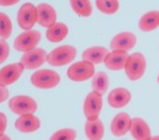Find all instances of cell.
Masks as SVG:
<instances>
[{
    "label": "cell",
    "mask_w": 159,
    "mask_h": 140,
    "mask_svg": "<svg viewBox=\"0 0 159 140\" xmlns=\"http://www.w3.org/2000/svg\"><path fill=\"white\" fill-rule=\"evenodd\" d=\"M68 32H69V29L66 23L57 22L48 28L46 36L50 43L57 44L65 40L68 35Z\"/></svg>",
    "instance_id": "44dd1931"
},
{
    "label": "cell",
    "mask_w": 159,
    "mask_h": 140,
    "mask_svg": "<svg viewBox=\"0 0 159 140\" xmlns=\"http://www.w3.org/2000/svg\"><path fill=\"white\" fill-rule=\"evenodd\" d=\"M85 134L88 140H102L105 136L104 123L99 118L95 120H86Z\"/></svg>",
    "instance_id": "d6986e66"
},
{
    "label": "cell",
    "mask_w": 159,
    "mask_h": 140,
    "mask_svg": "<svg viewBox=\"0 0 159 140\" xmlns=\"http://www.w3.org/2000/svg\"><path fill=\"white\" fill-rule=\"evenodd\" d=\"M37 23L41 26L48 28L57 23V15L56 9L48 3H41L37 6Z\"/></svg>",
    "instance_id": "9a60e30c"
},
{
    "label": "cell",
    "mask_w": 159,
    "mask_h": 140,
    "mask_svg": "<svg viewBox=\"0 0 159 140\" xmlns=\"http://www.w3.org/2000/svg\"><path fill=\"white\" fill-rule=\"evenodd\" d=\"M10 53V48L7 42L5 39H0V64L4 63L8 57Z\"/></svg>",
    "instance_id": "4316f807"
},
{
    "label": "cell",
    "mask_w": 159,
    "mask_h": 140,
    "mask_svg": "<svg viewBox=\"0 0 159 140\" xmlns=\"http://www.w3.org/2000/svg\"><path fill=\"white\" fill-rule=\"evenodd\" d=\"M16 20L19 27L25 31L31 30L37 23V6L32 3H25L18 9Z\"/></svg>",
    "instance_id": "ba28073f"
},
{
    "label": "cell",
    "mask_w": 159,
    "mask_h": 140,
    "mask_svg": "<svg viewBox=\"0 0 159 140\" xmlns=\"http://www.w3.org/2000/svg\"><path fill=\"white\" fill-rule=\"evenodd\" d=\"M132 118L126 112H120L113 117L111 121L110 130L116 138L124 137L130 130Z\"/></svg>",
    "instance_id": "7c38bea8"
},
{
    "label": "cell",
    "mask_w": 159,
    "mask_h": 140,
    "mask_svg": "<svg viewBox=\"0 0 159 140\" xmlns=\"http://www.w3.org/2000/svg\"><path fill=\"white\" fill-rule=\"evenodd\" d=\"M136 36L131 32H121L115 35L110 41V48L112 50H118L129 52L136 45Z\"/></svg>",
    "instance_id": "8fae6325"
},
{
    "label": "cell",
    "mask_w": 159,
    "mask_h": 140,
    "mask_svg": "<svg viewBox=\"0 0 159 140\" xmlns=\"http://www.w3.org/2000/svg\"><path fill=\"white\" fill-rule=\"evenodd\" d=\"M96 6L105 15H114L119 9L118 0H96Z\"/></svg>",
    "instance_id": "cb8c5ba5"
},
{
    "label": "cell",
    "mask_w": 159,
    "mask_h": 140,
    "mask_svg": "<svg viewBox=\"0 0 159 140\" xmlns=\"http://www.w3.org/2000/svg\"><path fill=\"white\" fill-rule=\"evenodd\" d=\"M157 82L159 83V74H158V76H157Z\"/></svg>",
    "instance_id": "d6a6232c"
},
{
    "label": "cell",
    "mask_w": 159,
    "mask_h": 140,
    "mask_svg": "<svg viewBox=\"0 0 159 140\" xmlns=\"http://www.w3.org/2000/svg\"><path fill=\"white\" fill-rule=\"evenodd\" d=\"M31 83L41 90H50L54 89L59 85L61 82V77L59 73L56 70L50 69H41L36 70L30 78Z\"/></svg>",
    "instance_id": "6da1fadb"
},
{
    "label": "cell",
    "mask_w": 159,
    "mask_h": 140,
    "mask_svg": "<svg viewBox=\"0 0 159 140\" xmlns=\"http://www.w3.org/2000/svg\"><path fill=\"white\" fill-rule=\"evenodd\" d=\"M13 26L10 17L3 13L0 12V38L1 39H8L12 35Z\"/></svg>",
    "instance_id": "d4e9b609"
},
{
    "label": "cell",
    "mask_w": 159,
    "mask_h": 140,
    "mask_svg": "<svg viewBox=\"0 0 159 140\" xmlns=\"http://www.w3.org/2000/svg\"><path fill=\"white\" fill-rule=\"evenodd\" d=\"M41 40V34L37 30H27L18 35L14 42V47L17 52L26 53L37 48Z\"/></svg>",
    "instance_id": "52a82bcc"
},
{
    "label": "cell",
    "mask_w": 159,
    "mask_h": 140,
    "mask_svg": "<svg viewBox=\"0 0 159 140\" xmlns=\"http://www.w3.org/2000/svg\"><path fill=\"white\" fill-rule=\"evenodd\" d=\"M7 127V117L5 113L0 112V136L4 135Z\"/></svg>",
    "instance_id": "83f0119b"
},
{
    "label": "cell",
    "mask_w": 159,
    "mask_h": 140,
    "mask_svg": "<svg viewBox=\"0 0 159 140\" xmlns=\"http://www.w3.org/2000/svg\"><path fill=\"white\" fill-rule=\"evenodd\" d=\"M146 70L147 60L143 53H134L132 54H129L125 67V71L128 80L132 82L140 80L145 75Z\"/></svg>",
    "instance_id": "3957f363"
},
{
    "label": "cell",
    "mask_w": 159,
    "mask_h": 140,
    "mask_svg": "<svg viewBox=\"0 0 159 140\" xmlns=\"http://www.w3.org/2000/svg\"><path fill=\"white\" fill-rule=\"evenodd\" d=\"M25 68L21 62H15L0 69V84L6 87L16 82L22 76Z\"/></svg>",
    "instance_id": "30bf717a"
},
{
    "label": "cell",
    "mask_w": 159,
    "mask_h": 140,
    "mask_svg": "<svg viewBox=\"0 0 159 140\" xmlns=\"http://www.w3.org/2000/svg\"><path fill=\"white\" fill-rule=\"evenodd\" d=\"M159 27V11L151 10L145 13L139 19L138 28L142 32H152Z\"/></svg>",
    "instance_id": "ffe728a7"
},
{
    "label": "cell",
    "mask_w": 159,
    "mask_h": 140,
    "mask_svg": "<svg viewBox=\"0 0 159 140\" xmlns=\"http://www.w3.org/2000/svg\"><path fill=\"white\" fill-rule=\"evenodd\" d=\"M109 51L103 46H91L86 48L82 53V60L87 61L94 65L104 63Z\"/></svg>",
    "instance_id": "ac0fdd59"
},
{
    "label": "cell",
    "mask_w": 159,
    "mask_h": 140,
    "mask_svg": "<svg viewBox=\"0 0 159 140\" xmlns=\"http://www.w3.org/2000/svg\"><path fill=\"white\" fill-rule=\"evenodd\" d=\"M128 53L118 50H111L105 59V65L107 69L113 71L125 70L127 59H128Z\"/></svg>",
    "instance_id": "5bb4252c"
},
{
    "label": "cell",
    "mask_w": 159,
    "mask_h": 140,
    "mask_svg": "<svg viewBox=\"0 0 159 140\" xmlns=\"http://www.w3.org/2000/svg\"><path fill=\"white\" fill-rule=\"evenodd\" d=\"M109 77L105 71H98L92 78V91L104 95L109 87Z\"/></svg>",
    "instance_id": "7402d4cb"
},
{
    "label": "cell",
    "mask_w": 159,
    "mask_h": 140,
    "mask_svg": "<svg viewBox=\"0 0 159 140\" xmlns=\"http://www.w3.org/2000/svg\"><path fill=\"white\" fill-rule=\"evenodd\" d=\"M48 53L42 48H35L31 51L24 53L20 62L23 64L25 70H37L48 62Z\"/></svg>",
    "instance_id": "9c48e42d"
},
{
    "label": "cell",
    "mask_w": 159,
    "mask_h": 140,
    "mask_svg": "<svg viewBox=\"0 0 159 140\" xmlns=\"http://www.w3.org/2000/svg\"><path fill=\"white\" fill-rule=\"evenodd\" d=\"M77 50L73 45H61L52 50L48 54V62L54 67L69 64L76 57Z\"/></svg>",
    "instance_id": "7a4b0ae2"
},
{
    "label": "cell",
    "mask_w": 159,
    "mask_h": 140,
    "mask_svg": "<svg viewBox=\"0 0 159 140\" xmlns=\"http://www.w3.org/2000/svg\"><path fill=\"white\" fill-rule=\"evenodd\" d=\"M8 107L13 113L22 116L27 114H35L37 110V101L29 96L18 95L9 100Z\"/></svg>",
    "instance_id": "5b68a950"
},
{
    "label": "cell",
    "mask_w": 159,
    "mask_h": 140,
    "mask_svg": "<svg viewBox=\"0 0 159 140\" xmlns=\"http://www.w3.org/2000/svg\"><path fill=\"white\" fill-rule=\"evenodd\" d=\"M76 131L73 129L66 128L56 131L49 138V140H75Z\"/></svg>",
    "instance_id": "484cf974"
},
{
    "label": "cell",
    "mask_w": 159,
    "mask_h": 140,
    "mask_svg": "<svg viewBox=\"0 0 159 140\" xmlns=\"http://www.w3.org/2000/svg\"><path fill=\"white\" fill-rule=\"evenodd\" d=\"M20 0H0L1 6H11L17 4Z\"/></svg>",
    "instance_id": "f546056e"
},
{
    "label": "cell",
    "mask_w": 159,
    "mask_h": 140,
    "mask_svg": "<svg viewBox=\"0 0 159 140\" xmlns=\"http://www.w3.org/2000/svg\"><path fill=\"white\" fill-rule=\"evenodd\" d=\"M8 98H9L8 89L6 86L0 84V103L5 102L7 100H8Z\"/></svg>",
    "instance_id": "f1b7e54d"
},
{
    "label": "cell",
    "mask_w": 159,
    "mask_h": 140,
    "mask_svg": "<svg viewBox=\"0 0 159 140\" xmlns=\"http://www.w3.org/2000/svg\"><path fill=\"white\" fill-rule=\"evenodd\" d=\"M103 108V95L96 91H91L86 95L83 104V112L86 120L99 118Z\"/></svg>",
    "instance_id": "8992f818"
},
{
    "label": "cell",
    "mask_w": 159,
    "mask_h": 140,
    "mask_svg": "<svg viewBox=\"0 0 159 140\" xmlns=\"http://www.w3.org/2000/svg\"><path fill=\"white\" fill-rule=\"evenodd\" d=\"M129 132L135 140H148L152 137L149 125L141 117L132 118Z\"/></svg>",
    "instance_id": "e0dca14e"
},
{
    "label": "cell",
    "mask_w": 159,
    "mask_h": 140,
    "mask_svg": "<svg viewBox=\"0 0 159 140\" xmlns=\"http://www.w3.org/2000/svg\"><path fill=\"white\" fill-rule=\"evenodd\" d=\"M40 127L41 121L34 114L19 116L15 122V128L21 133H33L37 131Z\"/></svg>",
    "instance_id": "2e32d148"
},
{
    "label": "cell",
    "mask_w": 159,
    "mask_h": 140,
    "mask_svg": "<svg viewBox=\"0 0 159 140\" xmlns=\"http://www.w3.org/2000/svg\"><path fill=\"white\" fill-rule=\"evenodd\" d=\"M132 99L129 90L125 88H116L112 90L107 96V103L112 108H122L127 106Z\"/></svg>",
    "instance_id": "4fadbf2b"
},
{
    "label": "cell",
    "mask_w": 159,
    "mask_h": 140,
    "mask_svg": "<svg viewBox=\"0 0 159 140\" xmlns=\"http://www.w3.org/2000/svg\"><path fill=\"white\" fill-rule=\"evenodd\" d=\"M95 73V65L85 60L74 62L66 70L68 79L75 82H86L89 79H92Z\"/></svg>",
    "instance_id": "277c9868"
},
{
    "label": "cell",
    "mask_w": 159,
    "mask_h": 140,
    "mask_svg": "<svg viewBox=\"0 0 159 140\" xmlns=\"http://www.w3.org/2000/svg\"><path fill=\"white\" fill-rule=\"evenodd\" d=\"M70 6L78 16L89 17L93 13L90 0H69Z\"/></svg>",
    "instance_id": "603a6c76"
},
{
    "label": "cell",
    "mask_w": 159,
    "mask_h": 140,
    "mask_svg": "<svg viewBox=\"0 0 159 140\" xmlns=\"http://www.w3.org/2000/svg\"><path fill=\"white\" fill-rule=\"evenodd\" d=\"M148 140H159V136H155V137H151Z\"/></svg>",
    "instance_id": "1f68e13d"
},
{
    "label": "cell",
    "mask_w": 159,
    "mask_h": 140,
    "mask_svg": "<svg viewBox=\"0 0 159 140\" xmlns=\"http://www.w3.org/2000/svg\"><path fill=\"white\" fill-rule=\"evenodd\" d=\"M0 140H12L10 138V137H8L7 135L4 134L2 136H0Z\"/></svg>",
    "instance_id": "4dcf8cb0"
}]
</instances>
